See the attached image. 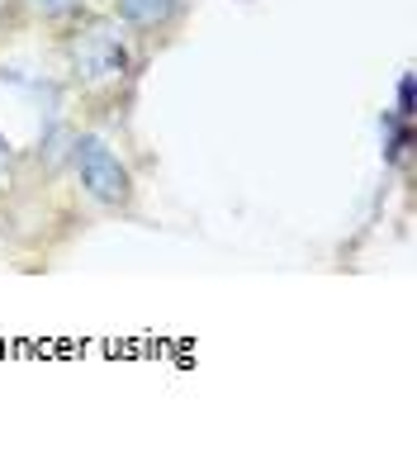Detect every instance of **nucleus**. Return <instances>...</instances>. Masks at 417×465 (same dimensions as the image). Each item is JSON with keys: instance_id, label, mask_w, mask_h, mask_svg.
I'll list each match as a JSON object with an SVG mask.
<instances>
[{"instance_id": "1", "label": "nucleus", "mask_w": 417, "mask_h": 465, "mask_svg": "<svg viewBox=\"0 0 417 465\" xmlns=\"http://www.w3.org/2000/svg\"><path fill=\"white\" fill-rule=\"evenodd\" d=\"M72 166H76L81 190H86L95 204H104V209L129 204V195H133V176H129V166L119 162V153H114V147L104 143V138L81 134V138L72 143Z\"/></svg>"}, {"instance_id": "2", "label": "nucleus", "mask_w": 417, "mask_h": 465, "mask_svg": "<svg viewBox=\"0 0 417 465\" xmlns=\"http://www.w3.org/2000/svg\"><path fill=\"white\" fill-rule=\"evenodd\" d=\"M67 53H72L76 81L91 91L114 86V81H123V72H129V44H123V34L114 25H91L86 34L72 38Z\"/></svg>"}, {"instance_id": "3", "label": "nucleus", "mask_w": 417, "mask_h": 465, "mask_svg": "<svg viewBox=\"0 0 417 465\" xmlns=\"http://www.w3.org/2000/svg\"><path fill=\"white\" fill-rule=\"evenodd\" d=\"M408 147H412V119L384 110V119H380V153H384V162H389V166L403 162Z\"/></svg>"}, {"instance_id": "4", "label": "nucleus", "mask_w": 417, "mask_h": 465, "mask_svg": "<svg viewBox=\"0 0 417 465\" xmlns=\"http://www.w3.org/2000/svg\"><path fill=\"white\" fill-rule=\"evenodd\" d=\"M176 5L180 0H119V15L129 19V25H138V29H157V25H166V19L176 15Z\"/></svg>"}, {"instance_id": "5", "label": "nucleus", "mask_w": 417, "mask_h": 465, "mask_svg": "<svg viewBox=\"0 0 417 465\" xmlns=\"http://www.w3.org/2000/svg\"><path fill=\"white\" fill-rule=\"evenodd\" d=\"M24 5H29L34 15H44V19H62V15H72L81 0H24Z\"/></svg>"}, {"instance_id": "6", "label": "nucleus", "mask_w": 417, "mask_h": 465, "mask_svg": "<svg viewBox=\"0 0 417 465\" xmlns=\"http://www.w3.org/2000/svg\"><path fill=\"white\" fill-rule=\"evenodd\" d=\"M393 114L412 119V72H403V76H399V91H393Z\"/></svg>"}, {"instance_id": "7", "label": "nucleus", "mask_w": 417, "mask_h": 465, "mask_svg": "<svg viewBox=\"0 0 417 465\" xmlns=\"http://www.w3.org/2000/svg\"><path fill=\"white\" fill-rule=\"evenodd\" d=\"M5 172H10V143L0 134V185H5Z\"/></svg>"}, {"instance_id": "8", "label": "nucleus", "mask_w": 417, "mask_h": 465, "mask_svg": "<svg viewBox=\"0 0 417 465\" xmlns=\"http://www.w3.org/2000/svg\"><path fill=\"white\" fill-rule=\"evenodd\" d=\"M0 5H5V0H0Z\"/></svg>"}]
</instances>
